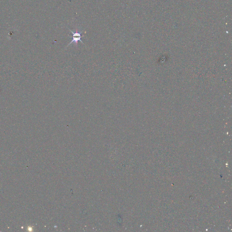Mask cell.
Listing matches in <instances>:
<instances>
[{
    "label": "cell",
    "instance_id": "cell-1",
    "mask_svg": "<svg viewBox=\"0 0 232 232\" xmlns=\"http://www.w3.org/2000/svg\"><path fill=\"white\" fill-rule=\"evenodd\" d=\"M71 32H72L73 34V40L70 42L68 45L67 47L68 46H69L70 45L72 44L73 43H74L75 44L76 46L77 47H78V41H80L83 44V42L81 40V39L82 36H81V32H78V29H76V32H74L73 31L71 30L70 29H69Z\"/></svg>",
    "mask_w": 232,
    "mask_h": 232
}]
</instances>
